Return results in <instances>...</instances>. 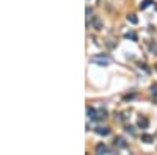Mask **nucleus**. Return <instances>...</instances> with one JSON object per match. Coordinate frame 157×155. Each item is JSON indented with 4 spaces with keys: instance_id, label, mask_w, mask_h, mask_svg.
Listing matches in <instances>:
<instances>
[{
    "instance_id": "nucleus-1",
    "label": "nucleus",
    "mask_w": 157,
    "mask_h": 155,
    "mask_svg": "<svg viewBox=\"0 0 157 155\" xmlns=\"http://www.w3.org/2000/svg\"><path fill=\"white\" fill-rule=\"evenodd\" d=\"M110 61H112V58L105 53H98V55L91 56V63H94L98 66H107V64H110Z\"/></svg>"
},
{
    "instance_id": "nucleus-2",
    "label": "nucleus",
    "mask_w": 157,
    "mask_h": 155,
    "mask_svg": "<svg viewBox=\"0 0 157 155\" xmlns=\"http://www.w3.org/2000/svg\"><path fill=\"white\" fill-rule=\"evenodd\" d=\"M91 24H93V27L96 28V30H102V28H104V22H102V19L99 16H93L91 17Z\"/></svg>"
},
{
    "instance_id": "nucleus-3",
    "label": "nucleus",
    "mask_w": 157,
    "mask_h": 155,
    "mask_svg": "<svg viewBox=\"0 0 157 155\" xmlns=\"http://www.w3.org/2000/svg\"><path fill=\"white\" fill-rule=\"evenodd\" d=\"M86 115H88V118H90L91 121H98V110H96V108L88 107V108H86Z\"/></svg>"
},
{
    "instance_id": "nucleus-4",
    "label": "nucleus",
    "mask_w": 157,
    "mask_h": 155,
    "mask_svg": "<svg viewBox=\"0 0 157 155\" xmlns=\"http://www.w3.org/2000/svg\"><path fill=\"white\" fill-rule=\"evenodd\" d=\"M94 132H96L98 135H101V136L110 135V129H108V127H96V129H94Z\"/></svg>"
},
{
    "instance_id": "nucleus-5",
    "label": "nucleus",
    "mask_w": 157,
    "mask_h": 155,
    "mask_svg": "<svg viewBox=\"0 0 157 155\" xmlns=\"http://www.w3.org/2000/svg\"><path fill=\"white\" fill-rule=\"evenodd\" d=\"M96 152H98V154H112V152H110V149H108V147H107L105 144H102V143L96 146Z\"/></svg>"
},
{
    "instance_id": "nucleus-6",
    "label": "nucleus",
    "mask_w": 157,
    "mask_h": 155,
    "mask_svg": "<svg viewBox=\"0 0 157 155\" xmlns=\"http://www.w3.org/2000/svg\"><path fill=\"white\" fill-rule=\"evenodd\" d=\"M137 125H138V129H148V125H149V122H148V119L146 118H138V121H137Z\"/></svg>"
},
{
    "instance_id": "nucleus-7",
    "label": "nucleus",
    "mask_w": 157,
    "mask_h": 155,
    "mask_svg": "<svg viewBox=\"0 0 157 155\" xmlns=\"http://www.w3.org/2000/svg\"><path fill=\"white\" fill-rule=\"evenodd\" d=\"M115 146H116V147H121V149H124V147L127 146V143H126L124 138L118 136V138H115Z\"/></svg>"
},
{
    "instance_id": "nucleus-8",
    "label": "nucleus",
    "mask_w": 157,
    "mask_h": 155,
    "mask_svg": "<svg viewBox=\"0 0 157 155\" xmlns=\"http://www.w3.org/2000/svg\"><path fill=\"white\" fill-rule=\"evenodd\" d=\"M152 3H154L152 0H143V2L140 3V10H146L148 6H151Z\"/></svg>"
},
{
    "instance_id": "nucleus-9",
    "label": "nucleus",
    "mask_w": 157,
    "mask_h": 155,
    "mask_svg": "<svg viewBox=\"0 0 157 155\" xmlns=\"http://www.w3.org/2000/svg\"><path fill=\"white\" fill-rule=\"evenodd\" d=\"M127 20H129V22H131V24H138V17L137 16H135V14H129V16H127Z\"/></svg>"
},
{
    "instance_id": "nucleus-10",
    "label": "nucleus",
    "mask_w": 157,
    "mask_h": 155,
    "mask_svg": "<svg viewBox=\"0 0 157 155\" xmlns=\"http://www.w3.org/2000/svg\"><path fill=\"white\" fill-rule=\"evenodd\" d=\"M105 118H107V110H102L101 108L98 111V121H99V119H105Z\"/></svg>"
},
{
    "instance_id": "nucleus-11",
    "label": "nucleus",
    "mask_w": 157,
    "mask_h": 155,
    "mask_svg": "<svg viewBox=\"0 0 157 155\" xmlns=\"http://www.w3.org/2000/svg\"><path fill=\"white\" fill-rule=\"evenodd\" d=\"M124 36L127 38V39H132V41H137V34H135L134 31H127Z\"/></svg>"
},
{
    "instance_id": "nucleus-12",
    "label": "nucleus",
    "mask_w": 157,
    "mask_h": 155,
    "mask_svg": "<svg viewBox=\"0 0 157 155\" xmlns=\"http://www.w3.org/2000/svg\"><path fill=\"white\" fill-rule=\"evenodd\" d=\"M141 139L145 141V143H148V144H149V143H152V139H154V138H152L151 135H141Z\"/></svg>"
},
{
    "instance_id": "nucleus-13",
    "label": "nucleus",
    "mask_w": 157,
    "mask_h": 155,
    "mask_svg": "<svg viewBox=\"0 0 157 155\" xmlns=\"http://www.w3.org/2000/svg\"><path fill=\"white\" fill-rule=\"evenodd\" d=\"M126 132H127V133H131L132 136L135 135V130H134V127H132V125H127V127H126Z\"/></svg>"
},
{
    "instance_id": "nucleus-14",
    "label": "nucleus",
    "mask_w": 157,
    "mask_h": 155,
    "mask_svg": "<svg viewBox=\"0 0 157 155\" xmlns=\"http://www.w3.org/2000/svg\"><path fill=\"white\" fill-rule=\"evenodd\" d=\"M151 89H152V94L157 96V85H152V88H151Z\"/></svg>"
},
{
    "instance_id": "nucleus-15",
    "label": "nucleus",
    "mask_w": 157,
    "mask_h": 155,
    "mask_svg": "<svg viewBox=\"0 0 157 155\" xmlns=\"http://www.w3.org/2000/svg\"><path fill=\"white\" fill-rule=\"evenodd\" d=\"M151 50L154 52V55H157V44L155 46H151Z\"/></svg>"
},
{
    "instance_id": "nucleus-16",
    "label": "nucleus",
    "mask_w": 157,
    "mask_h": 155,
    "mask_svg": "<svg viewBox=\"0 0 157 155\" xmlns=\"http://www.w3.org/2000/svg\"><path fill=\"white\" fill-rule=\"evenodd\" d=\"M90 14H91V8L88 6V8H86V16H90Z\"/></svg>"
},
{
    "instance_id": "nucleus-17",
    "label": "nucleus",
    "mask_w": 157,
    "mask_h": 155,
    "mask_svg": "<svg viewBox=\"0 0 157 155\" xmlns=\"http://www.w3.org/2000/svg\"><path fill=\"white\" fill-rule=\"evenodd\" d=\"M155 70H157V64H155Z\"/></svg>"
}]
</instances>
